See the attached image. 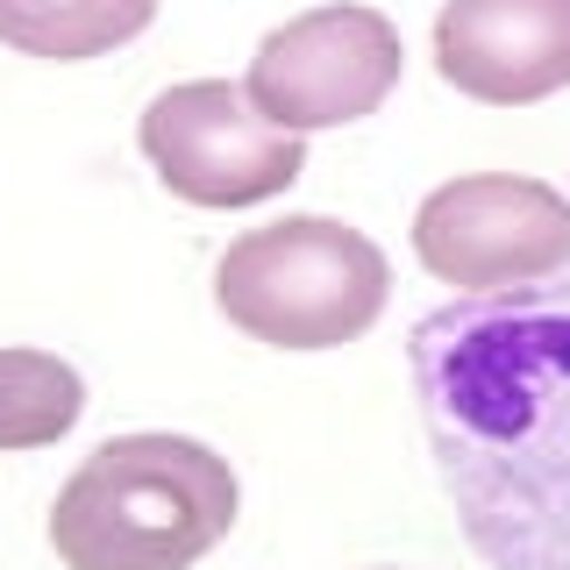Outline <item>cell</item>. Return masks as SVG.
<instances>
[{"mask_svg": "<svg viewBox=\"0 0 570 570\" xmlns=\"http://www.w3.org/2000/svg\"><path fill=\"white\" fill-rule=\"evenodd\" d=\"M86 414V379L50 350H0V450H50Z\"/></svg>", "mask_w": 570, "mask_h": 570, "instance_id": "cell-9", "label": "cell"}, {"mask_svg": "<svg viewBox=\"0 0 570 570\" xmlns=\"http://www.w3.org/2000/svg\"><path fill=\"white\" fill-rule=\"evenodd\" d=\"M406 371L463 542L492 570H570V278L421 314Z\"/></svg>", "mask_w": 570, "mask_h": 570, "instance_id": "cell-1", "label": "cell"}, {"mask_svg": "<svg viewBox=\"0 0 570 570\" xmlns=\"http://www.w3.org/2000/svg\"><path fill=\"white\" fill-rule=\"evenodd\" d=\"M385 249L328 214L243 228L214 264V307L272 350H343L385 314Z\"/></svg>", "mask_w": 570, "mask_h": 570, "instance_id": "cell-3", "label": "cell"}, {"mask_svg": "<svg viewBox=\"0 0 570 570\" xmlns=\"http://www.w3.org/2000/svg\"><path fill=\"white\" fill-rule=\"evenodd\" d=\"M414 257L428 278L463 293L534 285L570 264V200L542 178L471 171L435 186L414 214Z\"/></svg>", "mask_w": 570, "mask_h": 570, "instance_id": "cell-6", "label": "cell"}, {"mask_svg": "<svg viewBox=\"0 0 570 570\" xmlns=\"http://www.w3.org/2000/svg\"><path fill=\"white\" fill-rule=\"evenodd\" d=\"M435 71L485 107H534L570 86V0H442Z\"/></svg>", "mask_w": 570, "mask_h": 570, "instance_id": "cell-7", "label": "cell"}, {"mask_svg": "<svg viewBox=\"0 0 570 570\" xmlns=\"http://www.w3.org/2000/svg\"><path fill=\"white\" fill-rule=\"evenodd\" d=\"M157 22V0H0V43L50 65H79Z\"/></svg>", "mask_w": 570, "mask_h": 570, "instance_id": "cell-8", "label": "cell"}, {"mask_svg": "<svg viewBox=\"0 0 570 570\" xmlns=\"http://www.w3.org/2000/svg\"><path fill=\"white\" fill-rule=\"evenodd\" d=\"M400 65H406L400 29L379 8H314L257 43L243 94L272 129L314 136L379 115L385 94L400 86Z\"/></svg>", "mask_w": 570, "mask_h": 570, "instance_id": "cell-5", "label": "cell"}, {"mask_svg": "<svg viewBox=\"0 0 570 570\" xmlns=\"http://www.w3.org/2000/svg\"><path fill=\"white\" fill-rule=\"evenodd\" d=\"M236 471L193 435H107L50 507L65 570H193L236 528Z\"/></svg>", "mask_w": 570, "mask_h": 570, "instance_id": "cell-2", "label": "cell"}, {"mask_svg": "<svg viewBox=\"0 0 570 570\" xmlns=\"http://www.w3.org/2000/svg\"><path fill=\"white\" fill-rule=\"evenodd\" d=\"M150 171L193 207H257L307 171V136H285L228 79L165 86L136 121Z\"/></svg>", "mask_w": 570, "mask_h": 570, "instance_id": "cell-4", "label": "cell"}]
</instances>
